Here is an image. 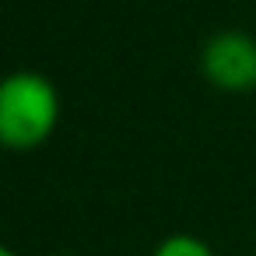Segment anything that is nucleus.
Instances as JSON below:
<instances>
[{"label": "nucleus", "instance_id": "3", "mask_svg": "<svg viewBox=\"0 0 256 256\" xmlns=\"http://www.w3.org/2000/svg\"><path fill=\"white\" fill-rule=\"evenodd\" d=\"M151 256H218V252H214L210 242H204L200 235L172 232V235H165V238L151 249Z\"/></svg>", "mask_w": 256, "mask_h": 256}, {"label": "nucleus", "instance_id": "4", "mask_svg": "<svg viewBox=\"0 0 256 256\" xmlns=\"http://www.w3.org/2000/svg\"><path fill=\"white\" fill-rule=\"evenodd\" d=\"M0 256H22V252H14V249H0Z\"/></svg>", "mask_w": 256, "mask_h": 256}, {"label": "nucleus", "instance_id": "5", "mask_svg": "<svg viewBox=\"0 0 256 256\" xmlns=\"http://www.w3.org/2000/svg\"><path fill=\"white\" fill-rule=\"evenodd\" d=\"M53 256H74V252H53Z\"/></svg>", "mask_w": 256, "mask_h": 256}, {"label": "nucleus", "instance_id": "2", "mask_svg": "<svg viewBox=\"0 0 256 256\" xmlns=\"http://www.w3.org/2000/svg\"><path fill=\"white\" fill-rule=\"evenodd\" d=\"M200 74L221 95L256 92V36L242 28H221L200 46Z\"/></svg>", "mask_w": 256, "mask_h": 256}, {"label": "nucleus", "instance_id": "1", "mask_svg": "<svg viewBox=\"0 0 256 256\" xmlns=\"http://www.w3.org/2000/svg\"><path fill=\"white\" fill-rule=\"evenodd\" d=\"M60 126V92L39 70H14L0 84V140L14 154L42 148Z\"/></svg>", "mask_w": 256, "mask_h": 256}]
</instances>
